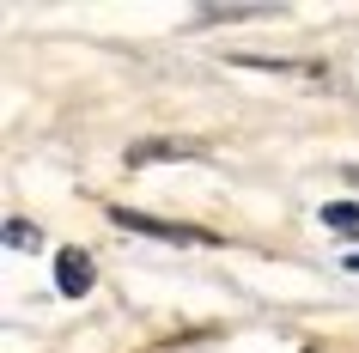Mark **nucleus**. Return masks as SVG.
I'll list each match as a JSON object with an SVG mask.
<instances>
[{
  "label": "nucleus",
  "instance_id": "1",
  "mask_svg": "<svg viewBox=\"0 0 359 353\" xmlns=\"http://www.w3.org/2000/svg\"><path fill=\"white\" fill-rule=\"evenodd\" d=\"M110 225H122V232H140V238H158V244H219L213 232H201V225L147 220V213H134V207H110Z\"/></svg>",
  "mask_w": 359,
  "mask_h": 353
},
{
  "label": "nucleus",
  "instance_id": "2",
  "mask_svg": "<svg viewBox=\"0 0 359 353\" xmlns=\"http://www.w3.org/2000/svg\"><path fill=\"white\" fill-rule=\"evenodd\" d=\"M92 280H97V268H92L86 250H55V293L61 298H86Z\"/></svg>",
  "mask_w": 359,
  "mask_h": 353
},
{
  "label": "nucleus",
  "instance_id": "8",
  "mask_svg": "<svg viewBox=\"0 0 359 353\" xmlns=\"http://www.w3.org/2000/svg\"><path fill=\"white\" fill-rule=\"evenodd\" d=\"M347 177H353V183H359V165H353V171H347Z\"/></svg>",
  "mask_w": 359,
  "mask_h": 353
},
{
  "label": "nucleus",
  "instance_id": "5",
  "mask_svg": "<svg viewBox=\"0 0 359 353\" xmlns=\"http://www.w3.org/2000/svg\"><path fill=\"white\" fill-rule=\"evenodd\" d=\"M323 225L341 238H359V201H323Z\"/></svg>",
  "mask_w": 359,
  "mask_h": 353
},
{
  "label": "nucleus",
  "instance_id": "7",
  "mask_svg": "<svg viewBox=\"0 0 359 353\" xmlns=\"http://www.w3.org/2000/svg\"><path fill=\"white\" fill-rule=\"evenodd\" d=\"M347 268H353V274H359V256H347Z\"/></svg>",
  "mask_w": 359,
  "mask_h": 353
},
{
  "label": "nucleus",
  "instance_id": "6",
  "mask_svg": "<svg viewBox=\"0 0 359 353\" xmlns=\"http://www.w3.org/2000/svg\"><path fill=\"white\" fill-rule=\"evenodd\" d=\"M43 244V232L31 220H6V250H37Z\"/></svg>",
  "mask_w": 359,
  "mask_h": 353
},
{
  "label": "nucleus",
  "instance_id": "4",
  "mask_svg": "<svg viewBox=\"0 0 359 353\" xmlns=\"http://www.w3.org/2000/svg\"><path fill=\"white\" fill-rule=\"evenodd\" d=\"M238 67H274V74H299V79H323L317 61H274V55H231Z\"/></svg>",
  "mask_w": 359,
  "mask_h": 353
},
{
  "label": "nucleus",
  "instance_id": "3",
  "mask_svg": "<svg viewBox=\"0 0 359 353\" xmlns=\"http://www.w3.org/2000/svg\"><path fill=\"white\" fill-rule=\"evenodd\" d=\"M122 159H128V171H140V165H158V159H201V147L195 140H134Z\"/></svg>",
  "mask_w": 359,
  "mask_h": 353
}]
</instances>
